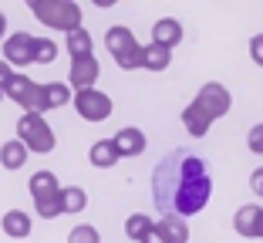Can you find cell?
Returning <instances> with one entry per match:
<instances>
[{"label":"cell","instance_id":"obj_1","mask_svg":"<svg viewBox=\"0 0 263 243\" xmlns=\"http://www.w3.org/2000/svg\"><path fill=\"white\" fill-rule=\"evenodd\" d=\"M152 196L165 216H179V220L206 210L213 196V176L206 159L182 149L169 152L152 173Z\"/></svg>","mask_w":263,"mask_h":243},{"label":"cell","instance_id":"obj_2","mask_svg":"<svg viewBox=\"0 0 263 243\" xmlns=\"http://www.w3.org/2000/svg\"><path fill=\"white\" fill-rule=\"evenodd\" d=\"M27 7L44 27H54V31H64V34L81 27V7L74 0H31Z\"/></svg>","mask_w":263,"mask_h":243},{"label":"cell","instance_id":"obj_3","mask_svg":"<svg viewBox=\"0 0 263 243\" xmlns=\"http://www.w3.org/2000/svg\"><path fill=\"white\" fill-rule=\"evenodd\" d=\"M31 189V199H34V210H37L41 220H58L61 216V182L51 169H41V173L31 176L27 182Z\"/></svg>","mask_w":263,"mask_h":243},{"label":"cell","instance_id":"obj_4","mask_svg":"<svg viewBox=\"0 0 263 243\" xmlns=\"http://www.w3.org/2000/svg\"><path fill=\"white\" fill-rule=\"evenodd\" d=\"M105 47H108V54L115 58V64L122 71L142 68V44L135 41L132 27H122V24L108 27V34H105Z\"/></svg>","mask_w":263,"mask_h":243},{"label":"cell","instance_id":"obj_5","mask_svg":"<svg viewBox=\"0 0 263 243\" xmlns=\"http://www.w3.org/2000/svg\"><path fill=\"white\" fill-rule=\"evenodd\" d=\"M17 142L27 152H37V156H47L58 145L54 128L44 122V115H21L17 118Z\"/></svg>","mask_w":263,"mask_h":243},{"label":"cell","instance_id":"obj_6","mask_svg":"<svg viewBox=\"0 0 263 243\" xmlns=\"http://www.w3.org/2000/svg\"><path fill=\"white\" fill-rule=\"evenodd\" d=\"M4 95H7V98H14V102L21 105L24 115H44V111H47L44 85L31 81L27 74H21V71H14V74H10V81L4 85Z\"/></svg>","mask_w":263,"mask_h":243},{"label":"cell","instance_id":"obj_7","mask_svg":"<svg viewBox=\"0 0 263 243\" xmlns=\"http://www.w3.org/2000/svg\"><path fill=\"white\" fill-rule=\"evenodd\" d=\"M193 105L209 118V122H216V118L230 115V108H233V95H230V88H223L219 81H209V85L199 88V95L193 98Z\"/></svg>","mask_w":263,"mask_h":243},{"label":"cell","instance_id":"obj_8","mask_svg":"<svg viewBox=\"0 0 263 243\" xmlns=\"http://www.w3.org/2000/svg\"><path fill=\"white\" fill-rule=\"evenodd\" d=\"M71 102H74V111L85 118V122H105V118H111V111H115L111 98L105 91H98V88L74 91V95H71Z\"/></svg>","mask_w":263,"mask_h":243},{"label":"cell","instance_id":"obj_9","mask_svg":"<svg viewBox=\"0 0 263 243\" xmlns=\"http://www.w3.org/2000/svg\"><path fill=\"white\" fill-rule=\"evenodd\" d=\"M0 61H7L10 68H27L34 64V38L27 31H17L10 38H4V58Z\"/></svg>","mask_w":263,"mask_h":243},{"label":"cell","instance_id":"obj_10","mask_svg":"<svg viewBox=\"0 0 263 243\" xmlns=\"http://www.w3.org/2000/svg\"><path fill=\"white\" fill-rule=\"evenodd\" d=\"M101 74V64L91 58H78V61H71V71H68V85L78 88V91H85V88H95V81H98Z\"/></svg>","mask_w":263,"mask_h":243},{"label":"cell","instance_id":"obj_11","mask_svg":"<svg viewBox=\"0 0 263 243\" xmlns=\"http://www.w3.org/2000/svg\"><path fill=\"white\" fill-rule=\"evenodd\" d=\"M111 145H115L118 159L122 156H142V152H145V132L135 128V125H128V128H122V132L111 135Z\"/></svg>","mask_w":263,"mask_h":243},{"label":"cell","instance_id":"obj_12","mask_svg":"<svg viewBox=\"0 0 263 243\" xmlns=\"http://www.w3.org/2000/svg\"><path fill=\"white\" fill-rule=\"evenodd\" d=\"M260 220H263V206L247 203V206H240V210H236V216H233V227H236V233H240V236H247V240H256Z\"/></svg>","mask_w":263,"mask_h":243},{"label":"cell","instance_id":"obj_13","mask_svg":"<svg viewBox=\"0 0 263 243\" xmlns=\"http://www.w3.org/2000/svg\"><path fill=\"white\" fill-rule=\"evenodd\" d=\"M179 41H182V24L176 21V17H162V21H155V27H152V44H159V47H176Z\"/></svg>","mask_w":263,"mask_h":243},{"label":"cell","instance_id":"obj_14","mask_svg":"<svg viewBox=\"0 0 263 243\" xmlns=\"http://www.w3.org/2000/svg\"><path fill=\"white\" fill-rule=\"evenodd\" d=\"M0 227H4V233H7L10 240H27L31 230H34V223H31V216H27L24 210H7L4 220H0Z\"/></svg>","mask_w":263,"mask_h":243},{"label":"cell","instance_id":"obj_15","mask_svg":"<svg viewBox=\"0 0 263 243\" xmlns=\"http://www.w3.org/2000/svg\"><path fill=\"white\" fill-rule=\"evenodd\" d=\"M155 227L165 236V243H189V223L179 220V216H162Z\"/></svg>","mask_w":263,"mask_h":243},{"label":"cell","instance_id":"obj_16","mask_svg":"<svg viewBox=\"0 0 263 243\" xmlns=\"http://www.w3.org/2000/svg\"><path fill=\"white\" fill-rule=\"evenodd\" d=\"M172 64V51L159 44H145L142 47V68L145 71H165Z\"/></svg>","mask_w":263,"mask_h":243},{"label":"cell","instance_id":"obj_17","mask_svg":"<svg viewBox=\"0 0 263 243\" xmlns=\"http://www.w3.org/2000/svg\"><path fill=\"white\" fill-rule=\"evenodd\" d=\"M24 162H27V149H24L17 139H10V142H4V145H0V165H4V169L17 173Z\"/></svg>","mask_w":263,"mask_h":243},{"label":"cell","instance_id":"obj_18","mask_svg":"<svg viewBox=\"0 0 263 243\" xmlns=\"http://www.w3.org/2000/svg\"><path fill=\"white\" fill-rule=\"evenodd\" d=\"M88 206V193L81 186H61V216L68 213V216H74V213H81Z\"/></svg>","mask_w":263,"mask_h":243},{"label":"cell","instance_id":"obj_19","mask_svg":"<svg viewBox=\"0 0 263 243\" xmlns=\"http://www.w3.org/2000/svg\"><path fill=\"white\" fill-rule=\"evenodd\" d=\"M88 159H91V165H98V169H111V165L118 162V152H115V145H111V139H98L91 145V152H88Z\"/></svg>","mask_w":263,"mask_h":243},{"label":"cell","instance_id":"obj_20","mask_svg":"<svg viewBox=\"0 0 263 243\" xmlns=\"http://www.w3.org/2000/svg\"><path fill=\"white\" fill-rule=\"evenodd\" d=\"M182 125H186V132L193 135V139H202V135H209V125H213V122H209L196 105H189V108H182Z\"/></svg>","mask_w":263,"mask_h":243},{"label":"cell","instance_id":"obj_21","mask_svg":"<svg viewBox=\"0 0 263 243\" xmlns=\"http://www.w3.org/2000/svg\"><path fill=\"white\" fill-rule=\"evenodd\" d=\"M68 54H71V61H78V58H91V34H88L85 27H78V31L68 34Z\"/></svg>","mask_w":263,"mask_h":243},{"label":"cell","instance_id":"obj_22","mask_svg":"<svg viewBox=\"0 0 263 243\" xmlns=\"http://www.w3.org/2000/svg\"><path fill=\"white\" fill-rule=\"evenodd\" d=\"M44 102H47V111L51 108H64L71 102V88L64 81H47L44 85Z\"/></svg>","mask_w":263,"mask_h":243},{"label":"cell","instance_id":"obj_23","mask_svg":"<svg viewBox=\"0 0 263 243\" xmlns=\"http://www.w3.org/2000/svg\"><path fill=\"white\" fill-rule=\"evenodd\" d=\"M148 230H152V220H148L145 213H132L128 220H125V233H128L132 240H139V243H142V236H145Z\"/></svg>","mask_w":263,"mask_h":243},{"label":"cell","instance_id":"obj_24","mask_svg":"<svg viewBox=\"0 0 263 243\" xmlns=\"http://www.w3.org/2000/svg\"><path fill=\"white\" fill-rule=\"evenodd\" d=\"M58 58V44L51 38H34V64H51Z\"/></svg>","mask_w":263,"mask_h":243},{"label":"cell","instance_id":"obj_25","mask_svg":"<svg viewBox=\"0 0 263 243\" xmlns=\"http://www.w3.org/2000/svg\"><path fill=\"white\" fill-rule=\"evenodd\" d=\"M68 243H101V233L91 227V223H81L68 233Z\"/></svg>","mask_w":263,"mask_h":243},{"label":"cell","instance_id":"obj_26","mask_svg":"<svg viewBox=\"0 0 263 243\" xmlns=\"http://www.w3.org/2000/svg\"><path fill=\"white\" fill-rule=\"evenodd\" d=\"M247 149L253 152V156H263V122L250 128V135H247Z\"/></svg>","mask_w":263,"mask_h":243},{"label":"cell","instance_id":"obj_27","mask_svg":"<svg viewBox=\"0 0 263 243\" xmlns=\"http://www.w3.org/2000/svg\"><path fill=\"white\" fill-rule=\"evenodd\" d=\"M250 58H253V64H260V68H263V34L250 38Z\"/></svg>","mask_w":263,"mask_h":243},{"label":"cell","instance_id":"obj_28","mask_svg":"<svg viewBox=\"0 0 263 243\" xmlns=\"http://www.w3.org/2000/svg\"><path fill=\"white\" fill-rule=\"evenodd\" d=\"M250 189H253L256 196H260V199H263V165H260V169H256V173H253V176H250Z\"/></svg>","mask_w":263,"mask_h":243},{"label":"cell","instance_id":"obj_29","mask_svg":"<svg viewBox=\"0 0 263 243\" xmlns=\"http://www.w3.org/2000/svg\"><path fill=\"white\" fill-rule=\"evenodd\" d=\"M142 243H165V236L159 233V227H155V223H152V230H148V233L142 236Z\"/></svg>","mask_w":263,"mask_h":243},{"label":"cell","instance_id":"obj_30","mask_svg":"<svg viewBox=\"0 0 263 243\" xmlns=\"http://www.w3.org/2000/svg\"><path fill=\"white\" fill-rule=\"evenodd\" d=\"M10 74H14V68H10L7 61H0V91H4V85L10 81Z\"/></svg>","mask_w":263,"mask_h":243},{"label":"cell","instance_id":"obj_31","mask_svg":"<svg viewBox=\"0 0 263 243\" xmlns=\"http://www.w3.org/2000/svg\"><path fill=\"white\" fill-rule=\"evenodd\" d=\"M7 34V17H4V10H0V38Z\"/></svg>","mask_w":263,"mask_h":243},{"label":"cell","instance_id":"obj_32","mask_svg":"<svg viewBox=\"0 0 263 243\" xmlns=\"http://www.w3.org/2000/svg\"><path fill=\"white\" fill-rule=\"evenodd\" d=\"M256 240H263V220H260V230H256Z\"/></svg>","mask_w":263,"mask_h":243},{"label":"cell","instance_id":"obj_33","mask_svg":"<svg viewBox=\"0 0 263 243\" xmlns=\"http://www.w3.org/2000/svg\"><path fill=\"white\" fill-rule=\"evenodd\" d=\"M0 98H4V91H0Z\"/></svg>","mask_w":263,"mask_h":243}]
</instances>
